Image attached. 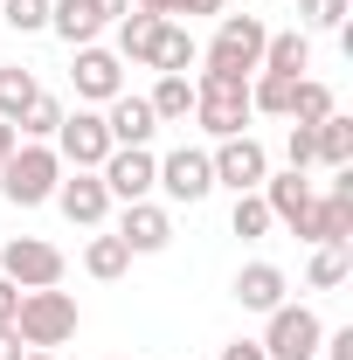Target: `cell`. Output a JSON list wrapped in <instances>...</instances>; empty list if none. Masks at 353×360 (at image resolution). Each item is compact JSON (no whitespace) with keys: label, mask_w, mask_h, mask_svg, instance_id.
I'll return each mask as SVG.
<instances>
[{"label":"cell","mask_w":353,"mask_h":360,"mask_svg":"<svg viewBox=\"0 0 353 360\" xmlns=\"http://www.w3.org/2000/svg\"><path fill=\"white\" fill-rule=\"evenodd\" d=\"M250 84L243 77H222V70H201L194 77V125L208 139H236V132H250Z\"/></svg>","instance_id":"cell-1"},{"label":"cell","mask_w":353,"mask_h":360,"mask_svg":"<svg viewBox=\"0 0 353 360\" xmlns=\"http://www.w3.org/2000/svg\"><path fill=\"white\" fill-rule=\"evenodd\" d=\"M77 326H84V312H77V298L70 291H21V312H14V333H21V347H70L77 340Z\"/></svg>","instance_id":"cell-2"},{"label":"cell","mask_w":353,"mask_h":360,"mask_svg":"<svg viewBox=\"0 0 353 360\" xmlns=\"http://www.w3.org/2000/svg\"><path fill=\"white\" fill-rule=\"evenodd\" d=\"M56 180H63V160H56V146H14L7 160H0V194L14 201V208H42L56 201Z\"/></svg>","instance_id":"cell-3"},{"label":"cell","mask_w":353,"mask_h":360,"mask_svg":"<svg viewBox=\"0 0 353 360\" xmlns=\"http://www.w3.org/2000/svg\"><path fill=\"white\" fill-rule=\"evenodd\" d=\"M264 42H270V28L257 21V14H222V21H215V42H208L201 63L222 70V77H243V84H250V77L264 70Z\"/></svg>","instance_id":"cell-4"},{"label":"cell","mask_w":353,"mask_h":360,"mask_svg":"<svg viewBox=\"0 0 353 360\" xmlns=\"http://www.w3.org/2000/svg\"><path fill=\"white\" fill-rule=\"evenodd\" d=\"M270 326H264V360H319V340H326V326H319V312L312 305H277V312H264Z\"/></svg>","instance_id":"cell-5"},{"label":"cell","mask_w":353,"mask_h":360,"mask_svg":"<svg viewBox=\"0 0 353 360\" xmlns=\"http://www.w3.org/2000/svg\"><path fill=\"white\" fill-rule=\"evenodd\" d=\"M63 250L42 243V236H14V243H0V277L7 284H21V291H49V284H63Z\"/></svg>","instance_id":"cell-6"},{"label":"cell","mask_w":353,"mask_h":360,"mask_svg":"<svg viewBox=\"0 0 353 360\" xmlns=\"http://www.w3.org/2000/svg\"><path fill=\"white\" fill-rule=\"evenodd\" d=\"M56 160L63 167H84V174H97L104 160H111V132H104V111H63V125H56Z\"/></svg>","instance_id":"cell-7"},{"label":"cell","mask_w":353,"mask_h":360,"mask_svg":"<svg viewBox=\"0 0 353 360\" xmlns=\"http://www.w3.org/2000/svg\"><path fill=\"white\" fill-rule=\"evenodd\" d=\"M208 167H215V187H229V194H257V187L270 180V153L250 132H236V139H215Z\"/></svg>","instance_id":"cell-8"},{"label":"cell","mask_w":353,"mask_h":360,"mask_svg":"<svg viewBox=\"0 0 353 360\" xmlns=\"http://www.w3.org/2000/svg\"><path fill=\"white\" fill-rule=\"evenodd\" d=\"M97 180H104L111 201H146L153 180H160V160H153L146 146H111V160L97 167Z\"/></svg>","instance_id":"cell-9"},{"label":"cell","mask_w":353,"mask_h":360,"mask_svg":"<svg viewBox=\"0 0 353 360\" xmlns=\"http://www.w3.org/2000/svg\"><path fill=\"white\" fill-rule=\"evenodd\" d=\"M153 187H167V201H187V208H194V201L215 194V167H208L201 146H180V153L160 160V180H153Z\"/></svg>","instance_id":"cell-10"},{"label":"cell","mask_w":353,"mask_h":360,"mask_svg":"<svg viewBox=\"0 0 353 360\" xmlns=\"http://www.w3.org/2000/svg\"><path fill=\"white\" fill-rule=\"evenodd\" d=\"M56 208H63V222H77V229H104L111 194H104V180H97V174L63 167V180H56Z\"/></svg>","instance_id":"cell-11"},{"label":"cell","mask_w":353,"mask_h":360,"mask_svg":"<svg viewBox=\"0 0 353 360\" xmlns=\"http://www.w3.org/2000/svg\"><path fill=\"white\" fill-rule=\"evenodd\" d=\"M132 257H160L167 243H174V215L160 208V201H125V215H118V229H111Z\"/></svg>","instance_id":"cell-12"},{"label":"cell","mask_w":353,"mask_h":360,"mask_svg":"<svg viewBox=\"0 0 353 360\" xmlns=\"http://www.w3.org/2000/svg\"><path fill=\"white\" fill-rule=\"evenodd\" d=\"M70 84H77V97H84V104H111V97L125 90V63H118L111 49L84 42V49H77V63H70Z\"/></svg>","instance_id":"cell-13"},{"label":"cell","mask_w":353,"mask_h":360,"mask_svg":"<svg viewBox=\"0 0 353 360\" xmlns=\"http://www.w3.org/2000/svg\"><path fill=\"white\" fill-rule=\"evenodd\" d=\"M104 132H111V146H153L160 118H153V104H146V97L118 90V97L104 104Z\"/></svg>","instance_id":"cell-14"},{"label":"cell","mask_w":353,"mask_h":360,"mask_svg":"<svg viewBox=\"0 0 353 360\" xmlns=\"http://www.w3.org/2000/svg\"><path fill=\"white\" fill-rule=\"evenodd\" d=\"M284 291H291V277L277 264H243L236 270V305H243V312H277Z\"/></svg>","instance_id":"cell-15"},{"label":"cell","mask_w":353,"mask_h":360,"mask_svg":"<svg viewBox=\"0 0 353 360\" xmlns=\"http://www.w3.org/2000/svg\"><path fill=\"white\" fill-rule=\"evenodd\" d=\"M257 194H264L270 222H284V229H291L298 215H305V201H312V180H305V174H277V180H264Z\"/></svg>","instance_id":"cell-16"},{"label":"cell","mask_w":353,"mask_h":360,"mask_svg":"<svg viewBox=\"0 0 353 360\" xmlns=\"http://www.w3.org/2000/svg\"><path fill=\"white\" fill-rule=\"evenodd\" d=\"M153 49H160V14H125V21H118V49H111V56H118V63H146V70H153Z\"/></svg>","instance_id":"cell-17"},{"label":"cell","mask_w":353,"mask_h":360,"mask_svg":"<svg viewBox=\"0 0 353 360\" xmlns=\"http://www.w3.org/2000/svg\"><path fill=\"white\" fill-rule=\"evenodd\" d=\"M347 277H353V243H312V264H305L312 291H340Z\"/></svg>","instance_id":"cell-18"},{"label":"cell","mask_w":353,"mask_h":360,"mask_svg":"<svg viewBox=\"0 0 353 360\" xmlns=\"http://www.w3.org/2000/svg\"><path fill=\"white\" fill-rule=\"evenodd\" d=\"M264 70H277V77H305V70H312V35H305V28L270 35V42H264Z\"/></svg>","instance_id":"cell-19"},{"label":"cell","mask_w":353,"mask_h":360,"mask_svg":"<svg viewBox=\"0 0 353 360\" xmlns=\"http://www.w3.org/2000/svg\"><path fill=\"white\" fill-rule=\"evenodd\" d=\"M49 28L63 35L70 49H84V42H97V14H90V0H49Z\"/></svg>","instance_id":"cell-20"},{"label":"cell","mask_w":353,"mask_h":360,"mask_svg":"<svg viewBox=\"0 0 353 360\" xmlns=\"http://www.w3.org/2000/svg\"><path fill=\"white\" fill-rule=\"evenodd\" d=\"M194 63H201L194 35H187V28H174V21H160V49H153V70H160V77H187Z\"/></svg>","instance_id":"cell-21"},{"label":"cell","mask_w":353,"mask_h":360,"mask_svg":"<svg viewBox=\"0 0 353 360\" xmlns=\"http://www.w3.org/2000/svg\"><path fill=\"white\" fill-rule=\"evenodd\" d=\"M146 104H153V118H160V125H180V118H194V77H160Z\"/></svg>","instance_id":"cell-22"},{"label":"cell","mask_w":353,"mask_h":360,"mask_svg":"<svg viewBox=\"0 0 353 360\" xmlns=\"http://www.w3.org/2000/svg\"><path fill=\"white\" fill-rule=\"evenodd\" d=\"M291 97H298V77H277V70H257V77H250V111L291 118Z\"/></svg>","instance_id":"cell-23"},{"label":"cell","mask_w":353,"mask_h":360,"mask_svg":"<svg viewBox=\"0 0 353 360\" xmlns=\"http://www.w3.org/2000/svg\"><path fill=\"white\" fill-rule=\"evenodd\" d=\"M84 270L97 277V284H118V277L132 270V250H125L118 236H90V250H84Z\"/></svg>","instance_id":"cell-24"},{"label":"cell","mask_w":353,"mask_h":360,"mask_svg":"<svg viewBox=\"0 0 353 360\" xmlns=\"http://www.w3.org/2000/svg\"><path fill=\"white\" fill-rule=\"evenodd\" d=\"M312 146H319L326 167H353V118H340V111L319 118V125H312Z\"/></svg>","instance_id":"cell-25"},{"label":"cell","mask_w":353,"mask_h":360,"mask_svg":"<svg viewBox=\"0 0 353 360\" xmlns=\"http://www.w3.org/2000/svg\"><path fill=\"white\" fill-rule=\"evenodd\" d=\"M35 97H42L35 70H21V63H14V70H0V125H14V118H21Z\"/></svg>","instance_id":"cell-26"},{"label":"cell","mask_w":353,"mask_h":360,"mask_svg":"<svg viewBox=\"0 0 353 360\" xmlns=\"http://www.w3.org/2000/svg\"><path fill=\"white\" fill-rule=\"evenodd\" d=\"M56 125H63V104H56V97H35V104L14 118V139H35V146H49V139H56Z\"/></svg>","instance_id":"cell-27"},{"label":"cell","mask_w":353,"mask_h":360,"mask_svg":"<svg viewBox=\"0 0 353 360\" xmlns=\"http://www.w3.org/2000/svg\"><path fill=\"white\" fill-rule=\"evenodd\" d=\"M319 118H333V90L319 84V77H298V97H291V125H319Z\"/></svg>","instance_id":"cell-28"},{"label":"cell","mask_w":353,"mask_h":360,"mask_svg":"<svg viewBox=\"0 0 353 360\" xmlns=\"http://www.w3.org/2000/svg\"><path fill=\"white\" fill-rule=\"evenodd\" d=\"M229 229H236L243 243L270 236V208H264V194H236V215H229Z\"/></svg>","instance_id":"cell-29"},{"label":"cell","mask_w":353,"mask_h":360,"mask_svg":"<svg viewBox=\"0 0 353 360\" xmlns=\"http://www.w3.org/2000/svg\"><path fill=\"white\" fill-rule=\"evenodd\" d=\"M0 21L14 35H35V28H49V0H0Z\"/></svg>","instance_id":"cell-30"},{"label":"cell","mask_w":353,"mask_h":360,"mask_svg":"<svg viewBox=\"0 0 353 360\" xmlns=\"http://www.w3.org/2000/svg\"><path fill=\"white\" fill-rule=\"evenodd\" d=\"M284 160H291V174H305L312 160H319V146H312V125H291V132H284Z\"/></svg>","instance_id":"cell-31"},{"label":"cell","mask_w":353,"mask_h":360,"mask_svg":"<svg viewBox=\"0 0 353 360\" xmlns=\"http://www.w3.org/2000/svg\"><path fill=\"white\" fill-rule=\"evenodd\" d=\"M347 7H353V0H305L312 28H347Z\"/></svg>","instance_id":"cell-32"},{"label":"cell","mask_w":353,"mask_h":360,"mask_svg":"<svg viewBox=\"0 0 353 360\" xmlns=\"http://www.w3.org/2000/svg\"><path fill=\"white\" fill-rule=\"evenodd\" d=\"M319 354H326V360H353V326L326 333V340H319Z\"/></svg>","instance_id":"cell-33"},{"label":"cell","mask_w":353,"mask_h":360,"mask_svg":"<svg viewBox=\"0 0 353 360\" xmlns=\"http://www.w3.org/2000/svg\"><path fill=\"white\" fill-rule=\"evenodd\" d=\"M90 14L111 28V21H125V14H132V0H90Z\"/></svg>","instance_id":"cell-34"},{"label":"cell","mask_w":353,"mask_h":360,"mask_svg":"<svg viewBox=\"0 0 353 360\" xmlns=\"http://www.w3.org/2000/svg\"><path fill=\"white\" fill-rule=\"evenodd\" d=\"M14 312H21V284L0 277V326H14Z\"/></svg>","instance_id":"cell-35"},{"label":"cell","mask_w":353,"mask_h":360,"mask_svg":"<svg viewBox=\"0 0 353 360\" xmlns=\"http://www.w3.org/2000/svg\"><path fill=\"white\" fill-rule=\"evenodd\" d=\"M174 14H229V0H174Z\"/></svg>","instance_id":"cell-36"},{"label":"cell","mask_w":353,"mask_h":360,"mask_svg":"<svg viewBox=\"0 0 353 360\" xmlns=\"http://www.w3.org/2000/svg\"><path fill=\"white\" fill-rule=\"evenodd\" d=\"M222 360H264V347H257V340H229V347H222Z\"/></svg>","instance_id":"cell-37"},{"label":"cell","mask_w":353,"mask_h":360,"mask_svg":"<svg viewBox=\"0 0 353 360\" xmlns=\"http://www.w3.org/2000/svg\"><path fill=\"white\" fill-rule=\"evenodd\" d=\"M28 354V347H21V333H14V326H0V360H21Z\"/></svg>","instance_id":"cell-38"},{"label":"cell","mask_w":353,"mask_h":360,"mask_svg":"<svg viewBox=\"0 0 353 360\" xmlns=\"http://www.w3.org/2000/svg\"><path fill=\"white\" fill-rule=\"evenodd\" d=\"M139 14H160V21H167V14H174V0H132Z\"/></svg>","instance_id":"cell-39"},{"label":"cell","mask_w":353,"mask_h":360,"mask_svg":"<svg viewBox=\"0 0 353 360\" xmlns=\"http://www.w3.org/2000/svg\"><path fill=\"white\" fill-rule=\"evenodd\" d=\"M14 146H21V139H14V125H0V160H7Z\"/></svg>","instance_id":"cell-40"},{"label":"cell","mask_w":353,"mask_h":360,"mask_svg":"<svg viewBox=\"0 0 353 360\" xmlns=\"http://www.w3.org/2000/svg\"><path fill=\"white\" fill-rule=\"evenodd\" d=\"M21 360H56V354H49V347H28V354H21Z\"/></svg>","instance_id":"cell-41"},{"label":"cell","mask_w":353,"mask_h":360,"mask_svg":"<svg viewBox=\"0 0 353 360\" xmlns=\"http://www.w3.org/2000/svg\"><path fill=\"white\" fill-rule=\"evenodd\" d=\"M104 360H125V354H104Z\"/></svg>","instance_id":"cell-42"}]
</instances>
